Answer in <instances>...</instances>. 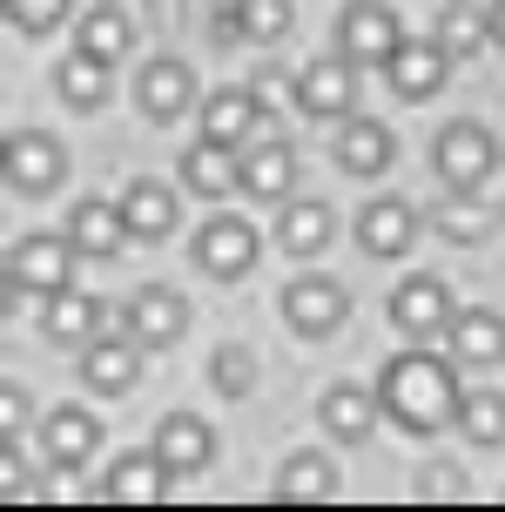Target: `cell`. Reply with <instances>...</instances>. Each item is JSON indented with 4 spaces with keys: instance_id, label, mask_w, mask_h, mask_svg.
Returning a JSON list of instances; mask_svg holds the SVG:
<instances>
[{
    "instance_id": "cell-31",
    "label": "cell",
    "mask_w": 505,
    "mask_h": 512,
    "mask_svg": "<svg viewBox=\"0 0 505 512\" xmlns=\"http://www.w3.org/2000/svg\"><path fill=\"white\" fill-rule=\"evenodd\" d=\"M75 48H81V54H95V61H108V68H115V61L128 54V14H122V7H108V0H101V7H88V14H81Z\"/></svg>"
},
{
    "instance_id": "cell-1",
    "label": "cell",
    "mask_w": 505,
    "mask_h": 512,
    "mask_svg": "<svg viewBox=\"0 0 505 512\" xmlns=\"http://www.w3.org/2000/svg\"><path fill=\"white\" fill-rule=\"evenodd\" d=\"M458 398H465V391H458V358H438L425 344L398 351V358L378 371L384 418L411 438H431V432H445V425H458Z\"/></svg>"
},
{
    "instance_id": "cell-40",
    "label": "cell",
    "mask_w": 505,
    "mask_h": 512,
    "mask_svg": "<svg viewBox=\"0 0 505 512\" xmlns=\"http://www.w3.org/2000/svg\"><path fill=\"white\" fill-rule=\"evenodd\" d=\"M418 499H458V472H452V465H438L431 486H418Z\"/></svg>"
},
{
    "instance_id": "cell-25",
    "label": "cell",
    "mask_w": 505,
    "mask_h": 512,
    "mask_svg": "<svg viewBox=\"0 0 505 512\" xmlns=\"http://www.w3.org/2000/svg\"><path fill=\"white\" fill-rule=\"evenodd\" d=\"M378 398L364 391V384H330L324 391V405H317V425H324L337 445H364L371 438V425H378Z\"/></svg>"
},
{
    "instance_id": "cell-7",
    "label": "cell",
    "mask_w": 505,
    "mask_h": 512,
    "mask_svg": "<svg viewBox=\"0 0 505 512\" xmlns=\"http://www.w3.org/2000/svg\"><path fill=\"white\" fill-rule=\"evenodd\" d=\"M384 81L398 102H431L445 81H452V48L431 34V41H398V54L384 61Z\"/></svg>"
},
{
    "instance_id": "cell-29",
    "label": "cell",
    "mask_w": 505,
    "mask_h": 512,
    "mask_svg": "<svg viewBox=\"0 0 505 512\" xmlns=\"http://www.w3.org/2000/svg\"><path fill=\"white\" fill-rule=\"evenodd\" d=\"M54 95H61L68 108H81V115L101 108V102H108V61H95V54L75 48L61 68H54Z\"/></svg>"
},
{
    "instance_id": "cell-20",
    "label": "cell",
    "mask_w": 505,
    "mask_h": 512,
    "mask_svg": "<svg viewBox=\"0 0 505 512\" xmlns=\"http://www.w3.org/2000/svg\"><path fill=\"white\" fill-rule=\"evenodd\" d=\"M182 189L202 196V203H223L229 189H243V155L229 149V142H209L202 135L196 149L182 155Z\"/></svg>"
},
{
    "instance_id": "cell-24",
    "label": "cell",
    "mask_w": 505,
    "mask_h": 512,
    "mask_svg": "<svg viewBox=\"0 0 505 512\" xmlns=\"http://www.w3.org/2000/svg\"><path fill=\"white\" fill-rule=\"evenodd\" d=\"M81 378H88V391H101V398H122L128 384L142 378V344H135V337H95L88 358H81Z\"/></svg>"
},
{
    "instance_id": "cell-36",
    "label": "cell",
    "mask_w": 505,
    "mask_h": 512,
    "mask_svg": "<svg viewBox=\"0 0 505 512\" xmlns=\"http://www.w3.org/2000/svg\"><path fill=\"white\" fill-rule=\"evenodd\" d=\"M68 14H75V0H7V21L21 34H54Z\"/></svg>"
},
{
    "instance_id": "cell-14",
    "label": "cell",
    "mask_w": 505,
    "mask_h": 512,
    "mask_svg": "<svg viewBox=\"0 0 505 512\" xmlns=\"http://www.w3.org/2000/svg\"><path fill=\"white\" fill-rule=\"evenodd\" d=\"M411 236H418V209L404 203V196H378V203L357 209V250L391 263V256L411 250Z\"/></svg>"
},
{
    "instance_id": "cell-34",
    "label": "cell",
    "mask_w": 505,
    "mask_h": 512,
    "mask_svg": "<svg viewBox=\"0 0 505 512\" xmlns=\"http://www.w3.org/2000/svg\"><path fill=\"white\" fill-rule=\"evenodd\" d=\"M236 21H243V41L250 48H277L297 14H290V0H236Z\"/></svg>"
},
{
    "instance_id": "cell-9",
    "label": "cell",
    "mask_w": 505,
    "mask_h": 512,
    "mask_svg": "<svg viewBox=\"0 0 505 512\" xmlns=\"http://www.w3.org/2000/svg\"><path fill=\"white\" fill-rule=\"evenodd\" d=\"M283 317H290L297 337H330L344 317H351V297H344L337 277H297L290 290H283Z\"/></svg>"
},
{
    "instance_id": "cell-23",
    "label": "cell",
    "mask_w": 505,
    "mask_h": 512,
    "mask_svg": "<svg viewBox=\"0 0 505 512\" xmlns=\"http://www.w3.org/2000/svg\"><path fill=\"white\" fill-rule=\"evenodd\" d=\"M196 115H202V135H209V142H229V149H243L256 128H263V102H256V88H216Z\"/></svg>"
},
{
    "instance_id": "cell-41",
    "label": "cell",
    "mask_w": 505,
    "mask_h": 512,
    "mask_svg": "<svg viewBox=\"0 0 505 512\" xmlns=\"http://www.w3.org/2000/svg\"><path fill=\"white\" fill-rule=\"evenodd\" d=\"M492 41H499V48H505V0H499V7H492Z\"/></svg>"
},
{
    "instance_id": "cell-16",
    "label": "cell",
    "mask_w": 505,
    "mask_h": 512,
    "mask_svg": "<svg viewBox=\"0 0 505 512\" xmlns=\"http://www.w3.org/2000/svg\"><path fill=\"white\" fill-rule=\"evenodd\" d=\"M445 337H452V358L458 371H492V364H505V317L499 310H458L452 324H445Z\"/></svg>"
},
{
    "instance_id": "cell-15",
    "label": "cell",
    "mask_w": 505,
    "mask_h": 512,
    "mask_svg": "<svg viewBox=\"0 0 505 512\" xmlns=\"http://www.w3.org/2000/svg\"><path fill=\"white\" fill-rule=\"evenodd\" d=\"M330 155H337L344 176H384V169L398 162V135H391L384 122H371V115H351V122L337 128Z\"/></svg>"
},
{
    "instance_id": "cell-11",
    "label": "cell",
    "mask_w": 505,
    "mask_h": 512,
    "mask_svg": "<svg viewBox=\"0 0 505 512\" xmlns=\"http://www.w3.org/2000/svg\"><path fill=\"white\" fill-rule=\"evenodd\" d=\"M122 331L142 344V351H169L182 331H189V304L176 290H135L122 310Z\"/></svg>"
},
{
    "instance_id": "cell-19",
    "label": "cell",
    "mask_w": 505,
    "mask_h": 512,
    "mask_svg": "<svg viewBox=\"0 0 505 512\" xmlns=\"http://www.w3.org/2000/svg\"><path fill=\"white\" fill-rule=\"evenodd\" d=\"M41 337L48 344H95L101 337V297L95 290H54V297H41Z\"/></svg>"
},
{
    "instance_id": "cell-39",
    "label": "cell",
    "mask_w": 505,
    "mask_h": 512,
    "mask_svg": "<svg viewBox=\"0 0 505 512\" xmlns=\"http://www.w3.org/2000/svg\"><path fill=\"white\" fill-rule=\"evenodd\" d=\"M21 479H27V465L14 452V438H7V452H0V499H21Z\"/></svg>"
},
{
    "instance_id": "cell-30",
    "label": "cell",
    "mask_w": 505,
    "mask_h": 512,
    "mask_svg": "<svg viewBox=\"0 0 505 512\" xmlns=\"http://www.w3.org/2000/svg\"><path fill=\"white\" fill-rule=\"evenodd\" d=\"M431 230L445 236V243H485V230H492V216H485V203H479V189H452L445 203L431 209Z\"/></svg>"
},
{
    "instance_id": "cell-5",
    "label": "cell",
    "mask_w": 505,
    "mask_h": 512,
    "mask_svg": "<svg viewBox=\"0 0 505 512\" xmlns=\"http://www.w3.org/2000/svg\"><path fill=\"white\" fill-rule=\"evenodd\" d=\"M351 102H357V61L344 48L297 68V108L310 122H337V115H351Z\"/></svg>"
},
{
    "instance_id": "cell-37",
    "label": "cell",
    "mask_w": 505,
    "mask_h": 512,
    "mask_svg": "<svg viewBox=\"0 0 505 512\" xmlns=\"http://www.w3.org/2000/svg\"><path fill=\"white\" fill-rule=\"evenodd\" d=\"M250 88L263 108H297V75H283V68H256Z\"/></svg>"
},
{
    "instance_id": "cell-22",
    "label": "cell",
    "mask_w": 505,
    "mask_h": 512,
    "mask_svg": "<svg viewBox=\"0 0 505 512\" xmlns=\"http://www.w3.org/2000/svg\"><path fill=\"white\" fill-rule=\"evenodd\" d=\"M297 189V149L283 142V135H263L250 155H243V196L256 203H283Z\"/></svg>"
},
{
    "instance_id": "cell-2",
    "label": "cell",
    "mask_w": 505,
    "mask_h": 512,
    "mask_svg": "<svg viewBox=\"0 0 505 512\" xmlns=\"http://www.w3.org/2000/svg\"><path fill=\"white\" fill-rule=\"evenodd\" d=\"M75 256L81 250L68 236H21L7 250V290L14 297H54V290L75 283Z\"/></svg>"
},
{
    "instance_id": "cell-38",
    "label": "cell",
    "mask_w": 505,
    "mask_h": 512,
    "mask_svg": "<svg viewBox=\"0 0 505 512\" xmlns=\"http://www.w3.org/2000/svg\"><path fill=\"white\" fill-rule=\"evenodd\" d=\"M21 425H27V391L7 378L0 384V438H21Z\"/></svg>"
},
{
    "instance_id": "cell-35",
    "label": "cell",
    "mask_w": 505,
    "mask_h": 512,
    "mask_svg": "<svg viewBox=\"0 0 505 512\" xmlns=\"http://www.w3.org/2000/svg\"><path fill=\"white\" fill-rule=\"evenodd\" d=\"M256 351H243V344H223V351H209V384L223 391V398H250L256 391Z\"/></svg>"
},
{
    "instance_id": "cell-17",
    "label": "cell",
    "mask_w": 505,
    "mask_h": 512,
    "mask_svg": "<svg viewBox=\"0 0 505 512\" xmlns=\"http://www.w3.org/2000/svg\"><path fill=\"white\" fill-rule=\"evenodd\" d=\"M155 459L169 465L176 479H189V472H202V465L216 459V432L202 425L196 411H169V418L155 425Z\"/></svg>"
},
{
    "instance_id": "cell-3",
    "label": "cell",
    "mask_w": 505,
    "mask_h": 512,
    "mask_svg": "<svg viewBox=\"0 0 505 512\" xmlns=\"http://www.w3.org/2000/svg\"><path fill=\"white\" fill-rule=\"evenodd\" d=\"M431 169H438L445 189H479V182L499 169V142H492V128L452 122L438 142H431Z\"/></svg>"
},
{
    "instance_id": "cell-18",
    "label": "cell",
    "mask_w": 505,
    "mask_h": 512,
    "mask_svg": "<svg viewBox=\"0 0 505 512\" xmlns=\"http://www.w3.org/2000/svg\"><path fill=\"white\" fill-rule=\"evenodd\" d=\"M128 216H122V203H101V196H88V203H75L68 209V243H75L88 263H108V256L128 243Z\"/></svg>"
},
{
    "instance_id": "cell-13",
    "label": "cell",
    "mask_w": 505,
    "mask_h": 512,
    "mask_svg": "<svg viewBox=\"0 0 505 512\" xmlns=\"http://www.w3.org/2000/svg\"><path fill=\"white\" fill-rule=\"evenodd\" d=\"M95 445H101V418H95V411H81V405H54L48 418H41V459L61 465V472L88 465V459H95Z\"/></svg>"
},
{
    "instance_id": "cell-26",
    "label": "cell",
    "mask_w": 505,
    "mask_h": 512,
    "mask_svg": "<svg viewBox=\"0 0 505 512\" xmlns=\"http://www.w3.org/2000/svg\"><path fill=\"white\" fill-rule=\"evenodd\" d=\"M122 216H128V230L142 236V243H162V236L176 230V189L155 182V176H135L122 189Z\"/></svg>"
},
{
    "instance_id": "cell-4",
    "label": "cell",
    "mask_w": 505,
    "mask_h": 512,
    "mask_svg": "<svg viewBox=\"0 0 505 512\" xmlns=\"http://www.w3.org/2000/svg\"><path fill=\"white\" fill-rule=\"evenodd\" d=\"M0 169H7V182H14L21 196H48V189L68 182V149L54 142L48 128H14V135H7V155H0Z\"/></svg>"
},
{
    "instance_id": "cell-10",
    "label": "cell",
    "mask_w": 505,
    "mask_h": 512,
    "mask_svg": "<svg viewBox=\"0 0 505 512\" xmlns=\"http://www.w3.org/2000/svg\"><path fill=\"white\" fill-rule=\"evenodd\" d=\"M135 102H142V115L149 122H176V115H189L196 102V75H189V61H176V54H155L149 68H142V81H135Z\"/></svg>"
},
{
    "instance_id": "cell-32",
    "label": "cell",
    "mask_w": 505,
    "mask_h": 512,
    "mask_svg": "<svg viewBox=\"0 0 505 512\" xmlns=\"http://www.w3.org/2000/svg\"><path fill=\"white\" fill-rule=\"evenodd\" d=\"M438 41L452 48V61H472V54L492 41V14H479L472 0H452V7H445V21H438Z\"/></svg>"
},
{
    "instance_id": "cell-6",
    "label": "cell",
    "mask_w": 505,
    "mask_h": 512,
    "mask_svg": "<svg viewBox=\"0 0 505 512\" xmlns=\"http://www.w3.org/2000/svg\"><path fill=\"white\" fill-rule=\"evenodd\" d=\"M398 41H404V27L384 0H351L344 21H337V48L351 54L357 68H384V61L398 54Z\"/></svg>"
},
{
    "instance_id": "cell-12",
    "label": "cell",
    "mask_w": 505,
    "mask_h": 512,
    "mask_svg": "<svg viewBox=\"0 0 505 512\" xmlns=\"http://www.w3.org/2000/svg\"><path fill=\"white\" fill-rule=\"evenodd\" d=\"M196 263L209 270V277L236 283L256 263V230L243 223V216H209V223L196 230Z\"/></svg>"
},
{
    "instance_id": "cell-21",
    "label": "cell",
    "mask_w": 505,
    "mask_h": 512,
    "mask_svg": "<svg viewBox=\"0 0 505 512\" xmlns=\"http://www.w3.org/2000/svg\"><path fill=\"white\" fill-rule=\"evenodd\" d=\"M169 479H176V472L155 459V445L149 452H122V459L108 465V479H101V499H108V506H155Z\"/></svg>"
},
{
    "instance_id": "cell-33",
    "label": "cell",
    "mask_w": 505,
    "mask_h": 512,
    "mask_svg": "<svg viewBox=\"0 0 505 512\" xmlns=\"http://www.w3.org/2000/svg\"><path fill=\"white\" fill-rule=\"evenodd\" d=\"M458 432L472 438L479 452H492L505 438V398L499 391H465V398H458Z\"/></svg>"
},
{
    "instance_id": "cell-28",
    "label": "cell",
    "mask_w": 505,
    "mask_h": 512,
    "mask_svg": "<svg viewBox=\"0 0 505 512\" xmlns=\"http://www.w3.org/2000/svg\"><path fill=\"white\" fill-rule=\"evenodd\" d=\"M330 236H337V216H330V203L303 196V203L283 209V250H290V256H324Z\"/></svg>"
},
{
    "instance_id": "cell-8",
    "label": "cell",
    "mask_w": 505,
    "mask_h": 512,
    "mask_svg": "<svg viewBox=\"0 0 505 512\" xmlns=\"http://www.w3.org/2000/svg\"><path fill=\"white\" fill-rule=\"evenodd\" d=\"M452 317H458V310H452V290H445V277H404L398 290H391V324H398L411 344L438 337Z\"/></svg>"
},
{
    "instance_id": "cell-27",
    "label": "cell",
    "mask_w": 505,
    "mask_h": 512,
    "mask_svg": "<svg viewBox=\"0 0 505 512\" xmlns=\"http://www.w3.org/2000/svg\"><path fill=\"white\" fill-rule=\"evenodd\" d=\"M330 492H337V465L317 459V452H297L277 472V506H324Z\"/></svg>"
}]
</instances>
